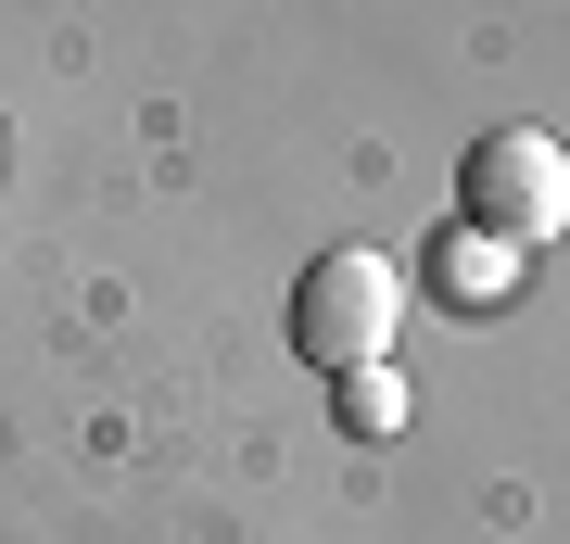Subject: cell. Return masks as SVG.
Listing matches in <instances>:
<instances>
[{
	"label": "cell",
	"instance_id": "cell-1",
	"mask_svg": "<svg viewBox=\"0 0 570 544\" xmlns=\"http://www.w3.org/2000/svg\"><path fill=\"white\" fill-rule=\"evenodd\" d=\"M456 228H482V241H508V254H546L570 228V152L546 127H482V140L456 152Z\"/></svg>",
	"mask_w": 570,
	"mask_h": 544
},
{
	"label": "cell",
	"instance_id": "cell-2",
	"mask_svg": "<svg viewBox=\"0 0 570 544\" xmlns=\"http://www.w3.org/2000/svg\"><path fill=\"white\" fill-rule=\"evenodd\" d=\"M292 343H305L330 380H343V367H381L393 343H406V266L367 254V241L317 254L305 279H292Z\"/></svg>",
	"mask_w": 570,
	"mask_h": 544
},
{
	"label": "cell",
	"instance_id": "cell-4",
	"mask_svg": "<svg viewBox=\"0 0 570 544\" xmlns=\"http://www.w3.org/2000/svg\"><path fill=\"white\" fill-rule=\"evenodd\" d=\"M343 431H355V444H381V431H406V367H343Z\"/></svg>",
	"mask_w": 570,
	"mask_h": 544
},
{
	"label": "cell",
	"instance_id": "cell-3",
	"mask_svg": "<svg viewBox=\"0 0 570 544\" xmlns=\"http://www.w3.org/2000/svg\"><path fill=\"white\" fill-rule=\"evenodd\" d=\"M520 266L532 254L482 241V228H444V241H431V291H444V304H494V291H520Z\"/></svg>",
	"mask_w": 570,
	"mask_h": 544
}]
</instances>
